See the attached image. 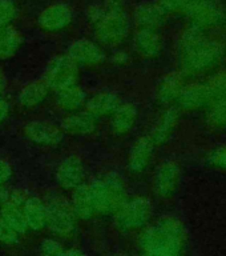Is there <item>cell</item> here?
Here are the masks:
<instances>
[{"mask_svg": "<svg viewBox=\"0 0 226 256\" xmlns=\"http://www.w3.org/2000/svg\"><path fill=\"white\" fill-rule=\"evenodd\" d=\"M183 226L173 218H163L140 236L147 256H179L183 246Z\"/></svg>", "mask_w": 226, "mask_h": 256, "instance_id": "6da1fadb", "label": "cell"}, {"mask_svg": "<svg viewBox=\"0 0 226 256\" xmlns=\"http://www.w3.org/2000/svg\"><path fill=\"white\" fill-rule=\"evenodd\" d=\"M103 10V15L93 23L96 40L108 47L119 46L127 39L131 27L123 0H107Z\"/></svg>", "mask_w": 226, "mask_h": 256, "instance_id": "7a4b0ae2", "label": "cell"}, {"mask_svg": "<svg viewBox=\"0 0 226 256\" xmlns=\"http://www.w3.org/2000/svg\"><path fill=\"white\" fill-rule=\"evenodd\" d=\"M96 215H113L128 199L123 178L115 172L92 180L88 184Z\"/></svg>", "mask_w": 226, "mask_h": 256, "instance_id": "3957f363", "label": "cell"}, {"mask_svg": "<svg viewBox=\"0 0 226 256\" xmlns=\"http://www.w3.org/2000/svg\"><path fill=\"white\" fill-rule=\"evenodd\" d=\"M45 227L60 238H69L76 230V215L71 203L60 195L49 196L45 202Z\"/></svg>", "mask_w": 226, "mask_h": 256, "instance_id": "277c9868", "label": "cell"}, {"mask_svg": "<svg viewBox=\"0 0 226 256\" xmlns=\"http://www.w3.org/2000/svg\"><path fill=\"white\" fill-rule=\"evenodd\" d=\"M44 82L51 91H60L77 84L79 66L67 55H59L48 62L43 74Z\"/></svg>", "mask_w": 226, "mask_h": 256, "instance_id": "5b68a950", "label": "cell"}, {"mask_svg": "<svg viewBox=\"0 0 226 256\" xmlns=\"http://www.w3.org/2000/svg\"><path fill=\"white\" fill-rule=\"evenodd\" d=\"M152 215V204L147 198L137 196L127 199L113 214V222L120 230H137L144 227Z\"/></svg>", "mask_w": 226, "mask_h": 256, "instance_id": "8992f818", "label": "cell"}, {"mask_svg": "<svg viewBox=\"0 0 226 256\" xmlns=\"http://www.w3.org/2000/svg\"><path fill=\"white\" fill-rule=\"evenodd\" d=\"M24 136L29 142L44 147H53L61 143L64 132L56 124L45 122V120H33L24 126Z\"/></svg>", "mask_w": 226, "mask_h": 256, "instance_id": "52a82bcc", "label": "cell"}, {"mask_svg": "<svg viewBox=\"0 0 226 256\" xmlns=\"http://www.w3.org/2000/svg\"><path fill=\"white\" fill-rule=\"evenodd\" d=\"M84 179H85V168L79 156H67L57 166L56 182L63 190L73 191L84 184Z\"/></svg>", "mask_w": 226, "mask_h": 256, "instance_id": "ba28073f", "label": "cell"}, {"mask_svg": "<svg viewBox=\"0 0 226 256\" xmlns=\"http://www.w3.org/2000/svg\"><path fill=\"white\" fill-rule=\"evenodd\" d=\"M67 56H69L77 66L93 67L104 62L105 55L99 44L88 39H77L72 42L67 50Z\"/></svg>", "mask_w": 226, "mask_h": 256, "instance_id": "9c48e42d", "label": "cell"}, {"mask_svg": "<svg viewBox=\"0 0 226 256\" xmlns=\"http://www.w3.org/2000/svg\"><path fill=\"white\" fill-rule=\"evenodd\" d=\"M73 14L69 6L64 3H55L44 8L39 15L37 23L40 28L47 32H59L72 23Z\"/></svg>", "mask_w": 226, "mask_h": 256, "instance_id": "30bf717a", "label": "cell"}, {"mask_svg": "<svg viewBox=\"0 0 226 256\" xmlns=\"http://www.w3.org/2000/svg\"><path fill=\"white\" fill-rule=\"evenodd\" d=\"M180 182V167L173 160H165L160 164L153 178V188L156 195L168 198L176 191Z\"/></svg>", "mask_w": 226, "mask_h": 256, "instance_id": "8fae6325", "label": "cell"}, {"mask_svg": "<svg viewBox=\"0 0 226 256\" xmlns=\"http://www.w3.org/2000/svg\"><path fill=\"white\" fill-rule=\"evenodd\" d=\"M99 126V118L91 114L87 110L84 111L71 112L61 120L60 128L64 134L72 136H85L91 135L96 131Z\"/></svg>", "mask_w": 226, "mask_h": 256, "instance_id": "7c38bea8", "label": "cell"}, {"mask_svg": "<svg viewBox=\"0 0 226 256\" xmlns=\"http://www.w3.org/2000/svg\"><path fill=\"white\" fill-rule=\"evenodd\" d=\"M155 147L149 136H143L136 140L128 154V168L132 174H141L149 166Z\"/></svg>", "mask_w": 226, "mask_h": 256, "instance_id": "4fadbf2b", "label": "cell"}, {"mask_svg": "<svg viewBox=\"0 0 226 256\" xmlns=\"http://www.w3.org/2000/svg\"><path fill=\"white\" fill-rule=\"evenodd\" d=\"M137 107L133 103H121L111 115V130L117 136L127 135L131 132L137 120Z\"/></svg>", "mask_w": 226, "mask_h": 256, "instance_id": "5bb4252c", "label": "cell"}, {"mask_svg": "<svg viewBox=\"0 0 226 256\" xmlns=\"http://www.w3.org/2000/svg\"><path fill=\"white\" fill-rule=\"evenodd\" d=\"M121 103L123 102L117 94L111 91H103L97 92L93 96H91L89 99H87L85 110L100 118V116L112 115Z\"/></svg>", "mask_w": 226, "mask_h": 256, "instance_id": "9a60e30c", "label": "cell"}, {"mask_svg": "<svg viewBox=\"0 0 226 256\" xmlns=\"http://www.w3.org/2000/svg\"><path fill=\"white\" fill-rule=\"evenodd\" d=\"M23 215L28 230L40 231L45 227V203L37 196H27L23 204Z\"/></svg>", "mask_w": 226, "mask_h": 256, "instance_id": "2e32d148", "label": "cell"}, {"mask_svg": "<svg viewBox=\"0 0 226 256\" xmlns=\"http://www.w3.org/2000/svg\"><path fill=\"white\" fill-rule=\"evenodd\" d=\"M55 102L57 107L64 110V111L76 112L85 107L87 94L80 86L75 84V86L55 92Z\"/></svg>", "mask_w": 226, "mask_h": 256, "instance_id": "e0dca14e", "label": "cell"}, {"mask_svg": "<svg viewBox=\"0 0 226 256\" xmlns=\"http://www.w3.org/2000/svg\"><path fill=\"white\" fill-rule=\"evenodd\" d=\"M177 122H179V111L176 108H168L167 111L160 116L157 123L152 128L151 134L148 135L155 143V146H161L171 138Z\"/></svg>", "mask_w": 226, "mask_h": 256, "instance_id": "ac0fdd59", "label": "cell"}, {"mask_svg": "<svg viewBox=\"0 0 226 256\" xmlns=\"http://www.w3.org/2000/svg\"><path fill=\"white\" fill-rule=\"evenodd\" d=\"M49 87L44 79H36L31 83H28L17 95V102L21 107L24 108H35L39 104H41L45 100V98L49 94Z\"/></svg>", "mask_w": 226, "mask_h": 256, "instance_id": "d6986e66", "label": "cell"}, {"mask_svg": "<svg viewBox=\"0 0 226 256\" xmlns=\"http://www.w3.org/2000/svg\"><path fill=\"white\" fill-rule=\"evenodd\" d=\"M71 206L72 210L75 212V215L77 219L88 220L96 216L95 207H93V202H92L91 191L88 184H81L80 187L73 190L72 192V199H71Z\"/></svg>", "mask_w": 226, "mask_h": 256, "instance_id": "ffe728a7", "label": "cell"}, {"mask_svg": "<svg viewBox=\"0 0 226 256\" xmlns=\"http://www.w3.org/2000/svg\"><path fill=\"white\" fill-rule=\"evenodd\" d=\"M133 44L137 54L144 58H156L163 50V42L153 30H139L135 35Z\"/></svg>", "mask_w": 226, "mask_h": 256, "instance_id": "44dd1931", "label": "cell"}, {"mask_svg": "<svg viewBox=\"0 0 226 256\" xmlns=\"http://www.w3.org/2000/svg\"><path fill=\"white\" fill-rule=\"evenodd\" d=\"M212 99V94L207 84H192L184 87L179 96V103L183 108L195 110L209 102Z\"/></svg>", "mask_w": 226, "mask_h": 256, "instance_id": "7402d4cb", "label": "cell"}, {"mask_svg": "<svg viewBox=\"0 0 226 256\" xmlns=\"http://www.w3.org/2000/svg\"><path fill=\"white\" fill-rule=\"evenodd\" d=\"M184 88V79L180 74H168L164 76L156 90V98L160 103L168 104L173 100L179 99L180 94Z\"/></svg>", "mask_w": 226, "mask_h": 256, "instance_id": "603a6c76", "label": "cell"}, {"mask_svg": "<svg viewBox=\"0 0 226 256\" xmlns=\"http://www.w3.org/2000/svg\"><path fill=\"white\" fill-rule=\"evenodd\" d=\"M23 36L15 27L0 28V60L9 59L23 46Z\"/></svg>", "mask_w": 226, "mask_h": 256, "instance_id": "cb8c5ba5", "label": "cell"}, {"mask_svg": "<svg viewBox=\"0 0 226 256\" xmlns=\"http://www.w3.org/2000/svg\"><path fill=\"white\" fill-rule=\"evenodd\" d=\"M133 19L140 30H153L160 26L163 20V8L157 7L155 4H141L136 8Z\"/></svg>", "mask_w": 226, "mask_h": 256, "instance_id": "d4e9b609", "label": "cell"}, {"mask_svg": "<svg viewBox=\"0 0 226 256\" xmlns=\"http://www.w3.org/2000/svg\"><path fill=\"white\" fill-rule=\"evenodd\" d=\"M209 123L216 128L226 127V98L219 99V102L211 108L209 112Z\"/></svg>", "mask_w": 226, "mask_h": 256, "instance_id": "484cf974", "label": "cell"}, {"mask_svg": "<svg viewBox=\"0 0 226 256\" xmlns=\"http://www.w3.org/2000/svg\"><path fill=\"white\" fill-rule=\"evenodd\" d=\"M17 15V7L12 0H0V28L11 26Z\"/></svg>", "mask_w": 226, "mask_h": 256, "instance_id": "4316f807", "label": "cell"}, {"mask_svg": "<svg viewBox=\"0 0 226 256\" xmlns=\"http://www.w3.org/2000/svg\"><path fill=\"white\" fill-rule=\"evenodd\" d=\"M20 236L19 232L0 216V243L12 246L19 242Z\"/></svg>", "mask_w": 226, "mask_h": 256, "instance_id": "83f0119b", "label": "cell"}, {"mask_svg": "<svg viewBox=\"0 0 226 256\" xmlns=\"http://www.w3.org/2000/svg\"><path fill=\"white\" fill-rule=\"evenodd\" d=\"M64 247L55 239H45L40 244L39 256H64Z\"/></svg>", "mask_w": 226, "mask_h": 256, "instance_id": "f1b7e54d", "label": "cell"}, {"mask_svg": "<svg viewBox=\"0 0 226 256\" xmlns=\"http://www.w3.org/2000/svg\"><path fill=\"white\" fill-rule=\"evenodd\" d=\"M12 176V167L7 160L0 159V187L7 183Z\"/></svg>", "mask_w": 226, "mask_h": 256, "instance_id": "f546056e", "label": "cell"}, {"mask_svg": "<svg viewBox=\"0 0 226 256\" xmlns=\"http://www.w3.org/2000/svg\"><path fill=\"white\" fill-rule=\"evenodd\" d=\"M212 162L219 166V167L226 168V147H221L216 150V152L212 155Z\"/></svg>", "mask_w": 226, "mask_h": 256, "instance_id": "4dcf8cb0", "label": "cell"}, {"mask_svg": "<svg viewBox=\"0 0 226 256\" xmlns=\"http://www.w3.org/2000/svg\"><path fill=\"white\" fill-rule=\"evenodd\" d=\"M8 114H9V104L7 100L0 96V123L7 119Z\"/></svg>", "mask_w": 226, "mask_h": 256, "instance_id": "1f68e13d", "label": "cell"}, {"mask_svg": "<svg viewBox=\"0 0 226 256\" xmlns=\"http://www.w3.org/2000/svg\"><path fill=\"white\" fill-rule=\"evenodd\" d=\"M7 88V78L4 75V72L0 70V96L3 95V92Z\"/></svg>", "mask_w": 226, "mask_h": 256, "instance_id": "d6a6232c", "label": "cell"}, {"mask_svg": "<svg viewBox=\"0 0 226 256\" xmlns=\"http://www.w3.org/2000/svg\"><path fill=\"white\" fill-rule=\"evenodd\" d=\"M64 256H87L84 252H81L80 250H75V248H69V250H65V254Z\"/></svg>", "mask_w": 226, "mask_h": 256, "instance_id": "836d02e7", "label": "cell"}]
</instances>
